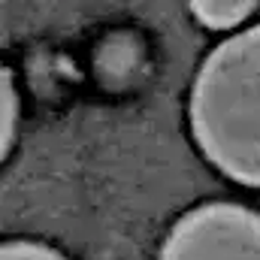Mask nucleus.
Instances as JSON below:
<instances>
[{
  "mask_svg": "<svg viewBox=\"0 0 260 260\" xmlns=\"http://www.w3.org/2000/svg\"><path fill=\"white\" fill-rule=\"evenodd\" d=\"M191 130L224 176L260 188V24L218 46L200 67Z\"/></svg>",
  "mask_w": 260,
  "mask_h": 260,
  "instance_id": "f257e3e1",
  "label": "nucleus"
},
{
  "mask_svg": "<svg viewBox=\"0 0 260 260\" xmlns=\"http://www.w3.org/2000/svg\"><path fill=\"white\" fill-rule=\"evenodd\" d=\"M160 260H260V215L233 203L200 206L170 230Z\"/></svg>",
  "mask_w": 260,
  "mask_h": 260,
  "instance_id": "f03ea898",
  "label": "nucleus"
},
{
  "mask_svg": "<svg viewBox=\"0 0 260 260\" xmlns=\"http://www.w3.org/2000/svg\"><path fill=\"white\" fill-rule=\"evenodd\" d=\"M254 3L257 0H191V9L206 27L227 30V27L242 24L251 15Z\"/></svg>",
  "mask_w": 260,
  "mask_h": 260,
  "instance_id": "7ed1b4c3",
  "label": "nucleus"
},
{
  "mask_svg": "<svg viewBox=\"0 0 260 260\" xmlns=\"http://www.w3.org/2000/svg\"><path fill=\"white\" fill-rule=\"evenodd\" d=\"M0 260H67L49 245H37V242H9L3 245Z\"/></svg>",
  "mask_w": 260,
  "mask_h": 260,
  "instance_id": "20e7f679",
  "label": "nucleus"
},
{
  "mask_svg": "<svg viewBox=\"0 0 260 260\" xmlns=\"http://www.w3.org/2000/svg\"><path fill=\"white\" fill-rule=\"evenodd\" d=\"M15 118H18V97H15V88H12L9 73H3V154H6V148L12 142Z\"/></svg>",
  "mask_w": 260,
  "mask_h": 260,
  "instance_id": "39448f33",
  "label": "nucleus"
}]
</instances>
